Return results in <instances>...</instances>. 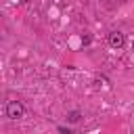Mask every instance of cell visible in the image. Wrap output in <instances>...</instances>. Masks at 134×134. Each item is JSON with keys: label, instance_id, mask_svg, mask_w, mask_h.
I'll return each mask as SVG.
<instances>
[{"label": "cell", "instance_id": "cell-1", "mask_svg": "<svg viewBox=\"0 0 134 134\" xmlns=\"http://www.w3.org/2000/svg\"><path fill=\"white\" fill-rule=\"evenodd\" d=\"M25 115V107L21 100H8L6 103V117L8 119H21Z\"/></svg>", "mask_w": 134, "mask_h": 134}, {"label": "cell", "instance_id": "cell-2", "mask_svg": "<svg viewBox=\"0 0 134 134\" xmlns=\"http://www.w3.org/2000/svg\"><path fill=\"white\" fill-rule=\"evenodd\" d=\"M107 42H109V46H111L113 50H119V48L126 46V36H124L119 29H113V31H109V36H107Z\"/></svg>", "mask_w": 134, "mask_h": 134}, {"label": "cell", "instance_id": "cell-3", "mask_svg": "<svg viewBox=\"0 0 134 134\" xmlns=\"http://www.w3.org/2000/svg\"><path fill=\"white\" fill-rule=\"evenodd\" d=\"M82 117H84L82 111H69V113H67V121H69V124H77Z\"/></svg>", "mask_w": 134, "mask_h": 134}, {"label": "cell", "instance_id": "cell-4", "mask_svg": "<svg viewBox=\"0 0 134 134\" xmlns=\"http://www.w3.org/2000/svg\"><path fill=\"white\" fill-rule=\"evenodd\" d=\"M90 42H92V36H90V34H84V36H82V46H88Z\"/></svg>", "mask_w": 134, "mask_h": 134}, {"label": "cell", "instance_id": "cell-5", "mask_svg": "<svg viewBox=\"0 0 134 134\" xmlns=\"http://www.w3.org/2000/svg\"><path fill=\"white\" fill-rule=\"evenodd\" d=\"M57 130H59V132H63V134H71V128H65V126H59Z\"/></svg>", "mask_w": 134, "mask_h": 134}, {"label": "cell", "instance_id": "cell-6", "mask_svg": "<svg viewBox=\"0 0 134 134\" xmlns=\"http://www.w3.org/2000/svg\"><path fill=\"white\" fill-rule=\"evenodd\" d=\"M103 2H105V4H107V6H111V4H115V2H117V0H103Z\"/></svg>", "mask_w": 134, "mask_h": 134}, {"label": "cell", "instance_id": "cell-7", "mask_svg": "<svg viewBox=\"0 0 134 134\" xmlns=\"http://www.w3.org/2000/svg\"><path fill=\"white\" fill-rule=\"evenodd\" d=\"M132 52H134V42H132Z\"/></svg>", "mask_w": 134, "mask_h": 134}]
</instances>
